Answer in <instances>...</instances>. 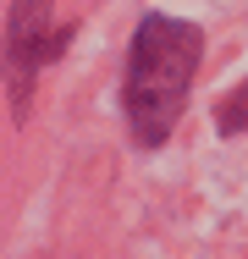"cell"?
Returning a JSON list of instances; mask_svg holds the SVG:
<instances>
[{
	"label": "cell",
	"instance_id": "1",
	"mask_svg": "<svg viewBox=\"0 0 248 259\" xmlns=\"http://www.w3.org/2000/svg\"><path fill=\"white\" fill-rule=\"evenodd\" d=\"M198 50H204V39L193 22H177V17L138 22L133 55H127V121L144 149H160L166 133L177 127L188 83L198 72Z\"/></svg>",
	"mask_w": 248,
	"mask_h": 259
},
{
	"label": "cell",
	"instance_id": "2",
	"mask_svg": "<svg viewBox=\"0 0 248 259\" xmlns=\"http://www.w3.org/2000/svg\"><path fill=\"white\" fill-rule=\"evenodd\" d=\"M45 6L50 0H11V28H6V77H11V105L28 100L33 72L45 66Z\"/></svg>",
	"mask_w": 248,
	"mask_h": 259
},
{
	"label": "cell",
	"instance_id": "3",
	"mask_svg": "<svg viewBox=\"0 0 248 259\" xmlns=\"http://www.w3.org/2000/svg\"><path fill=\"white\" fill-rule=\"evenodd\" d=\"M215 127H221V133H243V127H248V83H237V89L221 100V110H215Z\"/></svg>",
	"mask_w": 248,
	"mask_h": 259
}]
</instances>
